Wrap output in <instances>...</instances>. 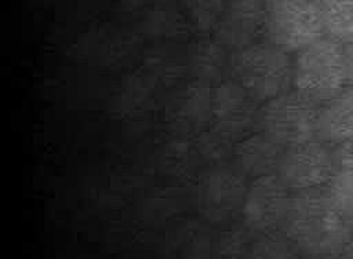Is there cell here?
Returning <instances> with one entry per match:
<instances>
[{"instance_id":"6da1fadb","label":"cell","mask_w":353,"mask_h":259,"mask_svg":"<svg viewBox=\"0 0 353 259\" xmlns=\"http://www.w3.org/2000/svg\"><path fill=\"white\" fill-rule=\"evenodd\" d=\"M280 231L296 253L313 258L343 255L353 236V227L325 187L292 193Z\"/></svg>"},{"instance_id":"7a4b0ae2","label":"cell","mask_w":353,"mask_h":259,"mask_svg":"<svg viewBox=\"0 0 353 259\" xmlns=\"http://www.w3.org/2000/svg\"><path fill=\"white\" fill-rule=\"evenodd\" d=\"M229 72L258 103L292 88V54L268 39L232 51Z\"/></svg>"},{"instance_id":"3957f363","label":"cell","mask_w":353,"mask_h":259,"mask_svg":"<svg viewBox=\"0 0 353 259\" xmlns=\"http://www.w3.org/2000/svg\"><path fill=\"white\" fill-rule=\"evenodd\" d=\"M347 85L345 44L323 36L292 54V90L314 103L321 105Z\"/></svg>"},{"instance_id":"277c9868","label":"cell","mask_w":353,"mask_h":259,"mask_svg":"<svg viewBox=\"0 0 353 259\" xmlns=\"http://www.w3.org/2000/svg\"><path fill=\"white\" fill-rule=\"evenodd\" d=\"M319 105L288 90L259 106L258 130L283 147L316 139Z\"/></svg>"},{"instance_id":"5b68a950","label":"cell","mask_w":353,"mask_h":259,"mask_svg":"<svg viewBox=\"0 0 353 259\" xmlns=\"http://www.w3.org/2000/svg\"><path fill=\"white\" fill-rule=\"evenodd\" d=\"M325 36L320 0H268L266 39L294 54Z\"/></svg>"},{"instance_id":"8992f818","label":"cell","mask_w":353,"mask_h":259,"mask_svg":"<svg viewBox=\"0 0 353 259\" xmlns=\"http://www.w3.org/2000/svg\"><path fill=\"white\" fill-rule=\"evenodd\" d=\"M332 146L313 139L284 147L277 176L290 191H306L325 187L335 174Z\"/></svg>"},{"instance_id":"52a82bcc","label":"cell","mask_w":353,"mask_h":259,"mask_svg":"<svg viewBox=\"0 0 353 259\" xmlns=\"http://www.w3.org/2000/svg\"><path fill=\"white\" fill-rule=\"evenodd\" d=\"M258 103L233 79L222 80L211 90L210 123L212 134L233 145L258 128Z\"/></svg>"},{"instance_id":"ba28073f","label":"cell","mask_w":353,"mask_h":259,"mask_svg":"<svg viewBox=\"0 0 353 259\" xmlns=\"http://www.w3.org/2000/svg\"><path fill=\"white\" fill-rule=\"evenodd\" d=\"M291 197L292 191L288 190L277 174L250 179L240 212L244 226L256 234L280 231Z\"/></svg>"},{"instance_id":"9c48e42d","label":"cell","mask_w":353,"mask_h":259,"mask_svg":"<svg viewBox=\"0 0 353 259\" xmlns=\"http://www.w3.org/2000/svg\"><path fill=\"white\" fill-rule=\"evenodd\" d=\"M248 178L234 165H218L204 174L199 185L201 211L212 220H225L241 212Z\"/></svg>"},{"instance_id":"30bf717a","label":"cell","mask_w":353,"mask_h":259,"mask_svg":"<svg viewBox=\"0 0 353 259\" xmlns=\"http://www.w3.org/2000/svg\"><path fill=\"white\" fill-rule=\"evenodd\" d=\"M268 0H229L212 33L228 50L236 51L266 37Z\"/></svg>"},{"instance_id":"8fae6325","label":"cell","mask_w":353,"mask_h":259,"mask_svg":"<svg viewBox=\"0 0 353 259\" xmlns=\"http://www.w3.org/2000/svg\"><path fill=\"white\" fill-rule=\"evenodd\" d=\"M283 152L284 147L261 130L245 135L232 147L234 165L248 179L276 174Z\"/></svg>"},{"instance_id":"7c38bea8","label":"cell","mask_w":353,"mask_h":259,"mask_svg":"<svg viewBox=\"0 0 353 259\" xmlns=\"http://www.w3.org/2000/svg\"><path fill=\"white\" fill-rule=\"evenodd\" d=\"M316 138L330 146L353 141V87L319 105Z\"/></svg>"},{"instance_id":"4fadbf2b","label":"cell","mask_w":353,"mask_h":259,"mask_svg":"<svg viewBox=\"0 0 353 259\" xmlns=\"http://www.w3.org/2000/svg\"><path fill=\"white\" fill-rule=\"evenodd\" d=\"M192 73L197 81L208 84L211 81L219 83L225 69H229L228 48L215 37L199 41L190 56Z\"/></svg>"},{"instance_id":"5bb4252c","label":"cell","mask_w":353,"mask_h":259,"mask_svg":"<svg viewBox=\"0 0 353 259\" xmlns=\"http://www.w3.org/2000/svg\"><path fill=\"white\" fill-rule=\"evenodd\" d=\"M325 36L347 44L353 41V0H320Z\"/></svg>"},{"instance_id":"9a60e30c","label":"cell","mask_w":353,"mask_h":259,"mask_svg":"<svg viewBox=\"0 0 353 259\" xmlns=\"http://www.w3.org/2000/svg\"><path fill=\"white\" fill-rule=\"evenodd\" d=\"M325 190L353 227V168L336 169Z\"/></svg>"},{"instance_id":"2e32d148","label":"cell","mask_w":353,"mask_h":259,"mask_svg":"<svg viewBox=\"0 0 353 259\" xmlns=\"http://www.w3.org/2000/svg\"><path fill=\"white\" fill-rule=\"evenodd\" d=\"M229 0H183L193 22L201 30H212Z\"/></svg>"},{"instance_id":"e0dca14e","label":"cell","mask_w":353,"mask_h":259,"mask_svg":"<svg viewBox=\"0 0 353 259\" xmlns=\"http://www.w3.org/2000/svg\"><path fill=\"white\" fill-rule=\"evenodd\" d=\"M332 154L336 169L353 168V141L332 146Z\"/></svg>"},{"instance_id":"ac0fdd59","label":"cell","mask_w":353,"mask_h":259,"mask_svg":"<svg viewBox=\"0 0 353 259\" xmlns=\"http://www.w3.org/2000/svg\"><path fill=\"white\" fill-rule=\"evenodd\" d=\"M345 55L347 68V83L350 87H353V41L345 44Z\"/></svg>"},{"instance_id":"d6986e66","label":"cell","mask_w":353,"mask_h":259,"mask_svg":"<svg viewBox=\"0 0 353 259\" xmlns=\"http://www.w3.org/2000/svg\"><path fill=\"white\" fill-rule=\"evenodd\" d=\"M343 256L353 258V236H352V238H350V241H349V244H347V247H346V249L343 252Z\"/></svg>"}]
</instances>
